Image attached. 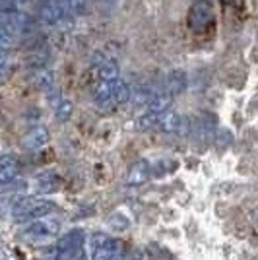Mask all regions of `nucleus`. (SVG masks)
Listing matches in <instances>:
<instances>
[{
  "label": "nucleus",
  "instance_id": "obj_8",
  "mask_svg": "<svg viewBox=\"0 0 258 260\" xmlns=\"http://www.w3.org/2000/svg\"><path fill=\"white\" fill-rule=\"evenodd\" d=\"M49 128L43 126V124H37V126H31V128L27 130L25 134H23L22 138V146L25 152H41L45 146L49 144Z\"/></svg>",
  "mask_w": 258,
  "mask_h": 260
},
{
  "label": "nucleus",
  "instance_id": "obj_18",
  "mask_svg": "<svg viewBox=\"0 0 258 260\" xmlns=\"http://www.w3.org/2000/svg\"><path fill=\"white\" fill-rule=\"evenodd\" d=\"M159 119H162V113H153V111H146L144 115H140L136 119V128L142 132H148V130L159 128Z\"/></svg>",
  "mask_w": 258,
  "mask_h": 260
},
{
  "label": "nucleus",
  "instance_id": "obj_11",
  "mask_svg": "<svg viewBox=\"0 0 258 260\" xmlns=\"http://www.w3.org/2000/svg\"><path fill=\"white\" fill-rule=\"evenodd\" d=\"M151 175H153V167H151V163L146 161V159H140V161L134 163V167L130 169L126 183L132 184V186H140V184L150 181Z\"/></svg>",
  "mask_w": 258,
  "mask_h": 260
},
{
  "label": "nucleus",
  "instance_id": "obj_17",
  "mask_svg": "<svg viewBox=\"0 0 258 260\" xmlns=\"http://www.w3.org/2000/svg\"><path fill=\"white\" fill-rule=\"evenodd\" d=\"M97 74H99V80H105V82H115L120 76V68H118L117 60L113 58H107L103 60L99 68H97Z\"/></svg>",
  "mask_w": 258,
  "mask_h": 260
},
{
  "label": "nucleus",
  "instance_id": "obj_3",
  "mask_svg": "<svg viewBox=\"0 0 258 260\" xmlns=\"http://www.w3.org/2000/svg\"><path fill=\"white\" fill-rule=\"evenodd\" d=\"M120 256V243L105 233L91 237V260H117Z\"/></svg>",
  "mask_w": 258,
  "mask_h": 260
},
{
  "label": "nucleus",
  "instance_id": "obj_1",
  "mask_svg": "<svg viewBox=\"0 0 258 260\" xmlns=\"http://www.w3.org/2000/svg\"><path fill=\"white\" fill-rule=\"evenodd\" d=\"M54 210H56L54 202L45 200V198H35V196H18L10 206L12 217L22 223L51 216Z\"/></svg>",
  "mask_w": 258,
  "mask_h": 260
},
{
  "label": "nucleus",
  "instance_id": "obj_15",
  "mask_svg": "<svg viewBox=\"0 0 258 260\" xmlns=\"http://www.w3.org/2000/svg\"><path fill=\"white\" fill-rule=\"evenodd\" d=\"M31 82L33 86L37 87V89H41V91H45V93H49V95L54 93V76L51 70H47V66L45 68H35Z\"/></svg>",
  "mask_w": 258,
  "mask_h": 260
},
{
  "label": "nucleus",
  "instance_id": "obj_12",
  "mask_svg": "<svg viewBox=\"0 0 258 260\" xmlns=\"http://www.w3.org/2000/svg\"><path fill=\"white\" fill-rule=\"evenodd\" d=\"M35 186L41 194H53L60 188V177L56 171H41L35 179Z\"/></svg>",
  "mask_w": 258,
  "mask_h": 260
},
{
  "label": "nucleus",
  "instance_id": "obj_4",
  "mask_svg": "<svg viewBox=\"0 0 258 260\" xmlns=\"http://www.w3.org/2000/svg\"><path fill=\"white\" fill-rule=\"evenodd\" d=\"M214 20V10L210 0H194L188 12V25L194 33H204Z\"/></svg>",
  "mask_w": 258,
  "mask_h": 260
},
{
  "label": "nucleus",
  "instance_id": "obj_6",
  "mask_svg": "<svg viewBox=\"0 0 258 260\" xmlns=\"http://www.w3.org/2000/svg\"><path fill=\"white\" fill-rule=\"evenodd\" d=\"M84 241H86V235L82 229H70L68 233H64L56 243L60 260H72L74 256H78L84 250Z\"/></svg>",
  "mask_w": 258,
  "mask_h": 260
},
{
  "label": "nucleus",
  "instance_id": "obj_21",
  "mask_svg": "<svg viewBox=\"0 0 258 260\" xmlns=\"http://www.w3.org/2000/svg\"><path fill=\"white\" fill-rule=\"evenodd\" d=\"M72 260H86V254H84V250H82V252H80L78 256H74Z\"/></svg>",
  "mask_w": 258,
  "mask_h": 260
},
{
  "label": "nucleus",
  "instance_id": "obj_2",
  "mask_svg": "<svg viewBox=\"0 0 258 260\" xmlns=\"http://www.w3.org/2000/svg\"><path fill=\"white\" fill-rule=\"evenodd\" d=\"M60 233V221L56 217H39L27 221V225L20 231V239L23 243H47Z\"/></svg>",
  "mask_w": 258,
  "mask_h": 260
},
{
  "label": "nucleus",
  "instance_id": "obj_9",
  "mask_svg": "<svg viewBox=\"0 0 258 260\" xmlns=\"http://www.w3.org/2000/svg\"><path fill=\"white\" fill-rule=\"evenodd\" d=\"M20 179V163L14 153H4L0 157V184L8 188Z\"/></svg>",
  "mask_w": 258,
  "mask_h": 260
},
{
  "label": "nucleus",
  "instance_id": "obj_10",
  "mask_svg": "<svg viewBox=\"0 0 258 260\" xmlns=\"http://www.w3.org/2000/svg\"><path fill=\"white\" fill-rule=\"evenodd\" d=\"M93 101L101 111H111V109L118 107L115 101V82L99 80L95 91H93Z\"/></svg>",
  "mask_w": 258,
  "mask_h": 260
},
{
  "label": "nucleus",
  "instance_id": "obj_13",
  "mask_svg": "<svg viewBox=\"0 0 258 260\" xmlns=\"http://www.w3.org/2000/svg\"><path fill=\"white\" fill-rule=\"evenodd\" d=\"M163 89L167 93H171L173 98L181 95L184 89H186V74L183 70H171L167 78H165V84H163Z\"/></svg>",
  "mask_w": 258,
  "mask_h": 260
},
{
  "label": "nucleus",
  "instance_id": "obj_16",
  "mask_svg": "<svg viewBox=\"0 0 258 260\" xmlns=\"http://www.w3.org/2000/svg\"><path fill=\"white\" fill-rule=\"evenodd\" d=\"M171 103H173V95L167 93L162 87L159 91L153 93V98L150 99V103L146 105V109H148V111H153V113H165V111H169Z\"/></svg>",
  "mask_w": 258,
  "mask_h": 260
},
{
  "label": "nucleus",
  "instance_id": "obj_19",
  "mask_svg": "<svg viewBox=\"0 0 258 260\" xmlns=\"http://www.w3.org/2000/svg\"><path fill=\"white\" fill-rule=\"evenodd\" d=\"M130 98H132V87L126 82H122L120 78L115 80V101H117V105L128 103Z\"/></svg>",
  "mask_w": 258,
  "mask_h": 260
},
{
  "label": "nucleus",
  "instance_id": "obj_5",
  "mask_svg": "<svg viewBox=\"0 0 258 260\" xmlns=\"http://www.w3.org/2000/svg\"><path fill=\"white\" fill-rule=\"evenodd\" d=\"M39 22L43 25H58L66 18H70V10L66 6V0H45L39 8Z\"/></svg>",
  "mask_w": 258,
  "mask_h": 260
},
{
  "label": "nucleus",
  "instance_id": "obj_7",
  "mask_svg": "<svg viewBox=\"0 0 258 260\" xmlns=\"http://www.w3.org/2000/svg\"><path fill=\"white\" fill-rule=\"evenodd\" d=\"M159 130H163L165 134H173V136H184L190 130V120L186 119V117H183L181 113L169 109V111L162 113Z\"/></svg>",
  "mask_w": 258,
  "mask_h": 260
},
{
  "label": "nucleus",
  "instance_id": "obj_14",
  "mask_svg": "<svg viewBox=\"0 0 258 260\" xmlns=\"http://www.w3.org/2000/svg\"><path fill=\"white\" fill-rule=\"evenodd\" d=\"M51 103H53V111H54L56 120L66 122V120L72 119V115H74V105H72V101H70V99L62 98V95H54V93H51Z\"/></svg>",
  "mask_w": 258,
  "mask_h": 260
},
{
  "label": "nucleus",
  "instance_id": "obj_20",
  "mask_svg": "<svg viewBox=\"0 0 258 260\" xmlns=\"http://www.w3.org/2000/svg\"><path fill=\"white\" fill-rule=\"evenodd\" d=\"M70 16H82L86 12V0H66Z\"/></svg>",
  "mask_w": 258,
  "mask_h": 260
}]
</instances>
